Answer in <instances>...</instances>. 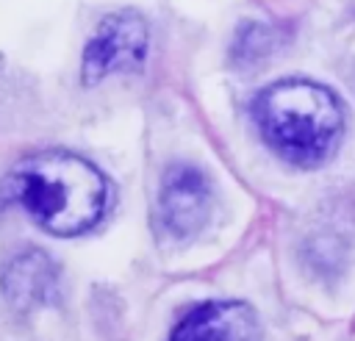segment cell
<instances>
[{"mask_svg":"<svg viewBox=\"0 0 355 341\" xmlns=\"http://www.w3.org/2000/svg\"><path fill=\"white\" fill-rule=\"evenodd\" d=\"M11 197L53 236L92 230L108 205V183L86 158L44 150L22 158L8 175Z\"/></svg>","mask_w":355,"mask_h":341,"instance_id":"obj_1","label":"cell"},{"mask_svg":"<svg viewBox=\"0 0 355 341\" xmlns=\"http://www.w3.org/2000/svg\"><path fill=\"white\" fill-rule=\"evenodd\" d=\"M252 116L263 141L294 166L324 164L344 136L338 97L313 80L286 78L261 89Z\"/></svg>","mask_w":355,"mask_h":341,"instance_id":"obj_2","label":"cell"},{"mask_svg":"<svg viewBox=\"0 0 355 341\" xmlns=\"http://www.w3.org/2000/svg\"><path fill=\"white\" fill-rule=\"evenodd\" d=\"M150 47L147 22L136 11H114L103 17L83 50V83H97L116 72H133L144 64Z\"/></svg>","mask_w":355,"mask_h":341,"instance_id":"obj_3","label":"cell"},{"mask_svg":"<svg viewBox=\"0 0 355 341\" xmlns=\"http://www.w3.org/2000/svg\"><path fill=\"white\" fill-rule=\"evenodd\" d=\"M211 213V189L202 172L191 166H172L164 175L158 194V222L175 238L194 236Z\"/></svg>","mask_w":355,"mask_h":341,"instance_id":"obj_4","label":"cell"},{"mask_svg":"<svg viewBox=\"0 0 355 341\" xmlns=\"http://www.w3.org/2000/svg\"><path fill=\"white\" fill-rule=\"evenodd\" d=\"M258 338H261V327L252 308L230 299L205 302L189 311L169 335V341H258Z\"/></svg>","mask_w":355,"mask_h":341,"instance_id":"obj_5","label":"cell"},{"mask_svg":"<svg viewBox=\"0 0 355 341\" xmlns=\"http://www.w3.org/2000/svg\"><path fill=\"white\" fill-rule=\"evenodd\" d=\"M3 291L11 305L31 311L44 302H50L58 291V269L55 263L39 252L28 250L11 258V263L3 269Z\"/></svg>","mask_w":355,"mask_h":341,"instance_id":"obj_6","label":"cell"}]
</instances>
